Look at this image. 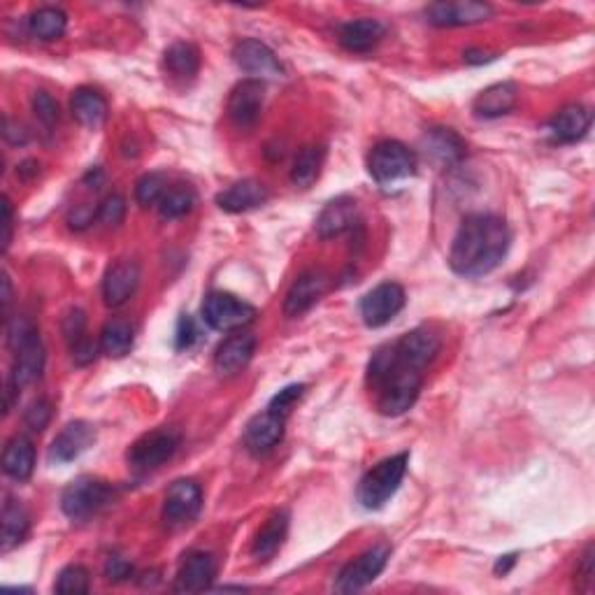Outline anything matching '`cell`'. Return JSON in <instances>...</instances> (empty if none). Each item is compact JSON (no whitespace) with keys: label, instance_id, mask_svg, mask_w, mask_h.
Wrapping results in <instances>:
<instances>
[{"label":"cell","instance_id":"39","mask_svg":"<svg viewBox=\"0 0 595 595\" xmlns=\"http://www.w3.org/2000/svg\"><path fill=\"white\" fill-rule=\"evenodd\" d=\"M124 214H126V200L117 196V193H114V196H107L103 203L98 205V219L107 226L121 224V221H124Z\"/></svg>","mask_w":595,"mask_h":595},{"label":"cell","instance_id":"41","mask_svg":"<svg viewBox=\"0 0 595 595\" xmlns=\"http://www.w3.org/2000/svg\"><path fill=\"white\" fill-rule=\"evenodd\" d=\"M303 391H305V386L303 384H291V386H286V389H282L277 393L275 398L270 400V410H275V412H279V414H284V417H289V412H291V407L298 403V398L303 396Z\"/></svg>","mask_w":595,"mask_h":595},{"label":"cell","instance_id":"17","mask_svg":"<svg viewBox=\"0 0 595 595\" xmlns=\"http://www.w3.org/2000/svg\"><path fill=\"white\" fill-rule=\"evenodd\" d=\"M426 17L435 26H470L493 17V7L486 3H433L426 7Z\"/></svg>","mask_w":595,"mask_h":595},{"label":"cell","instance_id":"8","mask_svg":"<svg viewBox=\"0 0 595 595\" xmlns=\"http://www.w3.org/2000/svg\"><path fill=\"white\" fill-rule=\"evenodd\" d=\"M405 307V289L396 282H384L361 300V317L368 328H382L396 319Z\"/></svg>","mask_w":595,"mask_h":595},{"label":"cell","instance_id":"26","mask_svg":"<svg viewBox=\"0 0 595 595\" xmlns=\"http://www.w3.org/2000/svg\"><path fill=\"white\" fill-rule=\"evenodd\" d=\"M35 470V447L24 435L12 437L3 451V472L14 482H26Z\"/></svg>","mask_w":595,"mask_h":595},{"label":"cell","instance_id":"7","mask_svg":"<svg viewBox=\"0 0 595 595\" xmlns=\"http://www.w3.org/2000/svg\"><path fill=\"white\" fill-rule=\"evenodd\" d=\"M391 549L386 544H377L368 551H363L361 556L349 561L340 570L338 579H335V591L340 593H356L365 589V586L375 582V579L382 575L386 563H389Z\"/></svg>","mask_w":595,"mask_h":595},{"label":"cell","instance_id":"10","mask_svg":"<svg viewBox=\"0 0 595 595\" xmlns=\"http://www.w3.org/2000/svg\"><path fill=\"white\" fill-rule=\"evenodd\" d=\"M263 100H265V84L261 80H242L228 96V117H231L233 126L247 128L256 126L258 117H261L263 110Z\"/></svg>","mask_w":595,"mask_h":595},{"label":"cell","instance_id":"24","mask_svg":"<svg viewBox=\"0 0 595 595\" xmlns=\"http://www.w3.org/2000/svg\"><path fill=\"white\" fill-rule=\"evenodd\" d=\"M519 100V89L512 82L493 84L489 89H484L472 103V110L479 119H498L503 114H510Z\"/></svg>","mask_w":595,"mask_h":595},{"label":"cell","instance_id":"12","mask_svg":"<svg viewBox=\"0 0 595 595\" xmlns=\"http://www.w3.org/2000/svg\"><path fill=\"white\" fill-rule=\"evenodd\" d=\"M440 347V338L428 328H414L391 344L398 361L414 370H424L428 363H433V358L440 354Z\"/></svg>","mask_w":595,"mask_h":595},{"label":"cell","instance_id":"28","mask_svg":"<svg viewBox=\"0 0 595 595\" xmlns=\"http://www.w3.org/2000/svg\"><path fill=\"white\" fill-rule=\"evenodd\" d=\"M356 221V203L351 198H338L324 207V212L317 219V233L321 238H338L344 231H349Z\"/></svg>","mask_w":595,"mask_h":595},{"label":"cell","instance_id":"48","mask_svg":"<svg viewBox=\"0 0 595 595\" xmlns=\"http://www.w3.org/2000/svg\"><path fill=\"white\" fill-rule=\"evenodd\" d=\"M3 249L7 252V247H10L12 242V203L10 198H3Z\"/></svg>","mask_w":595,"mask_h":595},{"label":"cell","instance_id":"32","mask_svg":"<svg viewBox=\"0 0 595 595\" xmlns=\"http://www.w3.org/2000/svg\"><path fill=\"white\" fill-rule=\"evenodd\" d=\"M166 68L177 80H193L200 70V52L191 42H175L166 52Z\"/></svg>","mask_w":595,"mask_h":595},{"label":"cell","instance_id":"23","mask_svg":"<svg viewBox=\"0 0 595 595\" xmlns=\"http://www.w3.org/2000/svg\"><path fill=\"white\" fill-rule=\"evenodd\" d=\"M424 152L437 166H456L465 159V142L451 128H430L424 138Z\"/></svg>","mask_w":595,"mask_h":595},{"label":"cell","instance_id":"29","mask_svg":"<svg viewBox=\"0 0 595 595\" xmlns=\"http://www.w3.org/2000/svg\"><path fill=\"white\" fill-rule=\"evenodd\" d=\"M70 110H73V117L80 121L82 126L98 128L107 117V100L100 91L82 86V89H77L73 93Z\"/></svg>","mask_w":595,"mask_h":595},{"label":"cell","instance_id":"40","mask_svg":"<svg viewBox=\"0 0 595 595\" xmlns=\"http://www.w3.org/2000/svg\"><path fill=\"white\" fill-rule=\"evenodd\" d=\"M595 565H593V544H589L584 551L582 561H579V568H577V591L582 593H593V584H595Z\"/></svg>","mask_w":595,"mask_h":595},{"label":"cell","instance_id":"47","mask_svg":"<svg viewBox=\"0 0 595 595\" xmlns=\"http://www.w3.org/2000/svg\"><path fill=\"white\" fill-rule=\"evenodd\" d=\"M93 217H98V210H93V207H89V205H82V207H77L73 214H70L68 221L73 228H84L91 224Z\"/></svg>","mask_w":595,"mask_h":595},{"label":"cell","instance_id":"27","mask_svg":"<svg viewBox=\"0 0 595 595\" xmlns=\"http://www.w3.org/2000/svg\"><path fill=\"white\" fill-rule=\"evenodd\" d=\"M286 535H289V512L277 510L265 521V526L258 530L256 540L252 544V554L256 561H270V558L282 549Z\"/></svg>","mask_w":595,"mask_h":595},{"label":"cell","instance_id":"13","mask_svg":"<svg viewBox=\"0 0 595 595\" xmlns=\"http://www.w3.org/2000/svg\"><path fill=\"white\" fill-rule=\"evenodd\" d=\"M326 291H328V277L324 272H317V270L305 272V275H300L296 282L291 284L289 293H286L284 314L289 319L303 317L305 312H310L312 307L324 298Z\"/></svg>","mask_w":595,"mask_h":595},{"label":"cell","instance_id":"46","mask_svg":"<svg viewBox=\"0 0 595 595\" xmlns=\"http://www.w3.org/2000/svg\"><path fill=\"white\" fill-rule=\"evenodd\" d=\"M73 356H75V363L77 365H86L91 363L93 358H96V344L91 340L82 338L77 344H73Z\"/></svg>","mask_w":595,"mask_h":595},{"label":"cell","instance_id":"30","mask_svg":"<svg viewBox=\"0 0 595 595\" xmlns=\"http://www.w3.org/2000/svg\"><path fill=\"white\" fill-rule=\"evenodd\" d=\"M28 528H31V516H28L26 507L19 500L7 498V503L3 505V535H0L3 551L19 547L26 540Z\"/></svg>","mask_w":595,"mask_h":595},{"label":"cell","instance_id":"34","mask_svg":"<svg viewBox=\"0 0 595 595\" xmlns=\"http://www.w3.org/2000/svg\"><path fill=\"white\" fill-rule=\"evenodd\" d=\"M324 159H326V152L324 147H305L303 152L296 156V163H293L291 168V182L293 186H298V189H307V186H312L317 182L321 166H324Z\"/></svg>","mask_w":595,"mask_h":595},{"label":"cell","instance_id":"16","mask_svg":"<svg viewBox=\"0 0 595 595\" xmlns=\"http://www.w3.org/2000/svg\"><path fill=\"white\" fill-rule=\"evenodd\" d=\"M93 442H96V428L89 421H73L54 437L52 447H49V461L59 465L75 461Z\"/></svg>","mask_w":595,"mask_h":595},{"label":"cell","instance_id":"11","mask_svg":"<svg viewBox=\"0 0 595 595\" xmlns=\"http://www.w3.org/2000/svg\"><path fill=\"white\" fill-rule=\"evenodd\" d=\"M203 507V491L193 479H177L166 493L163 503V519L168 526H184L193 521Z\"/></svg>","mask_w":595,"mask_h":595},{"label":"cell","instance_id":"1","mask_svg":"<svg viewBox=\"0 0 595 595\" xmlns=\"http://www.w3.org/2000/svg\"><path fill=\"white\" fill-rule=\"evenodd\" d=\"M512 233L496 214H468L451 242L449 265L461 277H484L505 261Z\"/></svg>","mask_w":595,"mask_h":595},{"label":"cell","instance_id":"44","mask_svg":"<svg viewBox=\"0 0 595 595\" xmlns=\"http://www.w3.org/2000/svg\"><path fill=\"white\" fill-rule=\"evenodd\" d=\"M133 575V565L126 561V558L121 556H110L105 563V577L110 579V582H124Z\"/></svg>","mask_w":595,"mask_h":595},{"label":"cell","instance_id":"33","mask_svg":"<svg viewBox=\"0 0 595 595\" xmlns=\"http://www.w3.org/2000/svg\"><path fill=\"white\" fill-rule=\"evenodd\" d=\"M133 340V326L124 319H112L100 333V349L110 358H124L133 349Z\"/></svg>","mask_w":595,"mask_h":595},{"label":"cell","instance_id":"20","mask_svg":"<svg viewBox=\"0 0 595 595\" xmlns=\"http://www.w3.org/2000/svg\"><path fill=\"white\" fill-rule=\"evenodd\" d=\"M256 354V335L235 333L221 342V347L214 354V368L219 375H238L242 368H247Z\"/></svg>","mask_w":595,"mask_h":595},{"label":"cell","instance_id":"31","mask_svg":"<svg viewBox=\"0 0 595 595\" xmlns=\"http://www.w3.org/2000/svg\"><path fill=\"white\" fill-rule=\"evenodd\" d=\"M68 28V17L61 7H40L35 10L31 17H28V31H31L33 38L42 42H52L63 38Z\"/></svg>","mask_w":595,"mask_h":595},{"label":"cell","instance_id":"9","mask_svg":"<svg viewBox=\"0 0 595 595\" xmlns=\"http://www.w3.org/2000/svg\"><path fill=\"white\" fill-rule=\"evenodd\" d=\"M233 59L240 70L252 75V80H275L284 75V66L279 63L277 54L261 40L245 38L233 47Z\"/></svg>","mask_w":595,"mask_h":595},{"label":"cell","instance_id":"2","mask_svg":"<svg viewBox=\"0 0 595 595\" xmlns=\"http://www.w3.org/2000/svg\"><path fill=\"white\" fill-rule=\"evenodd\" d=\"M407 465H410V454H396L384 458L375 468L365 472L356 491V500L361 503V507H365V510H382L396 496L400 484H403Z\"/></svg>","mask_w":595,"mask_h":595},{"label":"cell","instance_id":"21","mask_svg":"<svg viewBox=\"0 0 595 595\" xmlns=\"http://www.w3.org/2000/svg\"><path fill=\"white\" fill-rule=\"evenodd\" d=\"M593 121V114L589 107L584 105H568L561 112H556V117L549 121L547 131L551 140L561 142V145H572V142L582 140L589 133Z\"/></svg>","mask_w":595,"mask_h":595},{"label":"cell","instance_id":"43","mask_svg":"<svg viewBox=\"0 0 595 595\" xmlns=\"http://www.w3.org/2000/svg\"><path fill=\"white\" fill-rule=\"evenodd\" d=\"M84 326H86V319H84L82 310L68 312V317L63 319V335H66L70 347L84 338Z\"/></svg>","mask_w":595,"mask_h":595},{"label":"cell","instance_id":"19","mask_svg":"<svg viewBox=\"0 0 595 595\" xmlns=\"http://www.w3.org/2000/svg\"><path fill=\"white\" fill-rule=\"evenodd\" d=\"M140 284V265L135 261H117L110 265L103 279V298L105 305L121 307L128 298L133 296Z\"/></svg>","mask_w":595,"mask_h":595},{"label":"cell","instance_id":"45","mask_svg":"<svg viewBox=\"0 0 595 595\" xmlns=\"http://www.w3.org/2000/svg\"><path fill=\"white\" fill-rule=\"evenodd\" d=\"M198 338L196 324H193L191 317H182L177 326V349H189Z\"/></svg>","mask_w":595,"mask_h":595},{"label":"cell","instance_id":"22","mask_svg":"<svg viewBox=\"0 0 595 595\" xmlns=\"http://www.w3.org/2000/svg\"><path fill=\"white\" fill-rule=\"evenodd\" d=\"M268 198L270 193L261 182H256V179H242V182H235L219 193L217 205L224 212L240 214L265 205L268 203Z\"/></svg>","mask_w":595,"mask_h":595},{"label":"cell","instance_id":"3","mask_svg":"<svg viewBox=\"0 0 595 595\" xmlns=\"http://www.w3.org/2000/svg\"><path fill=\"white\" fill-rule=\"evenodd\" d=\"M368 170L379 186H391L417 172V154L398 140H384L372 147Z\"/></svg>","mask_w":595,"mask_h":595},{"label":"cell","instance_id":"5","mask_svg":"<svg viewBox=\"0 0 595 595\" xmlns=\"http://www.w3.org/2000/svg\"><path fill=\"white\" fill-rule=\"evenodd\" d=\"M182 435L175 428H156L152 433L138 437L128 449V465L138 472H149L161 468L177 454Z\"/></svg>","mask_w":595,"mask_h":595},{"label":"cell","instance_id":"14","mask_svg":"<svg viewBox=\"0 0 595 595\" xmlns=\"http://www.w3.org/2000/svg\"><path fill=\"white\" fill-rule=\"evenodd\" d=\"M284 426H286V417L275 410H265L261 414L249 421L247 430H245V447L252 451L254 456H263L268 454L282 442L284 437Z\"/></svg>","mask_w":595,"mask_h":595},{"label":"cell","instance_id":"38","mask_svg":"<svg viewBox=\"0 0 595 595\" xmlns=\"http://www.w3.org/2000/svg\"><path fill=\"white\" fill-rule=\"evenodd\" d=\"M33 112H35V117H38L42 124L45 126H49L52 128L56 121H59V103H56V100L49 96L47 91H35V96H33Z\"/></svg>","mask_w":595,"mask_h":595},{"label":"cell","instance_id":"25","mask_svg":"<svg viewBox=\"0 0 595 595\" xmlns=\"http://www.w3.org/2000/svg\"><path fill=\"white\" fill-rule=\"evenodd\" d=\"M384 24L377 19H354V21H347V24L340 26L338 31V38L342 42L344 49H349V52H358V54H365L370 52L372 47H377V42L384 38Z\"/></svg>","mask_w":595,"mask_h":595},{"label":"cell","instance_id":"4","mask_svg":"<svg viewBox=\"0 0 595 595\" xmlns=\"http://www.w3.org/2000/svg\"><path fill=\"white\" fill-rule=\"evenodd\" d=\"M114 500V489L107 482L91 477H80L61 496V510L73 521H86L105 510Z\"/></svg>","mask_w":595,"mask_h":595},{"label":"cell","instance_id":"36","mask_svg":"<svg viewBox=\"0 0 595 595\" xmlns=\"http://www.w3.org/2000/svg\"><path fill=\"white\" fill-rule=\"evenodd\" d=\"M54 591L59 595H86L91 591V577L84 565H68L56 577Z\"/></svg>","mask_w":595,"mask_h":595},{"label":"cell","instance_id":"49","mask_svg":"<svg viewBox=\"0 0 595 595\" xmlns=\"http://www.w3.org/2000/svg\"><path fill=\"white\" fill-rule=\"evenodd\" d=\"M514 563H516V556H514V554H512V556H503V558H500V561H498V565H496V572H503V575H505V572L510 570Z\"/></svg>","mask_w":595,"mask_h":595},{"label":"cell","instance_id":"37","mask_svg":"<svg viewBox=\"0 0 595 595\" xmlns=\"http://www.w3.org/2000/svg\"><path fill=\"white\" fill-rule=\"evenodd\" d=\"M166 191V175H161V172H149V175L140 177L138 184H135V200H138L142 207L159 205Z\"/></svg>","mask_w":595,"mask_h":595},{"label":"cell","instance_id":"15","mask_svg":"<svg viewBox=\"0 0 595 595\" xmlns=\"http://www.w3.org/2000/svg\"><path fill=\"white\" fill-rule=\"evenodd\" d=\"M217 575V561L207 551H191L179 565L175 577L177 593H200L212 586V579Z\"/></svg>","mask_w":595,"mask_h":595},{"label":"cell","instance_id":"35","mask_svg":"<svg viewBox=\"0 0 595 595\" xmlns=\"http://www.w3.org/2000/svg\"><path fill=\"white\" fill-rule=\"evenodd\" d=\"M196 205V191L191 186H172L166 193H163L161 203H159V212L163 219H179L184 214H189Z\"/></svg>","mask_w":595,"mask_h":595},{"label":"cell","instance_id":"18","mask_svg":"<svg viewBox=\"0 0 595 595\" xmlns=\"http://www.w3.org/2000/svg\"><path fill=\"white\" fill-rule=\"evenodd\" d=\"M14 354V368H12V377L10 384H7V400L14 391L24 389L31 382H35L42 375V368H45V347H42L40 335L38 338L28 340L26 344H21Z\"/></svg>","mask_w":595,"mask_h":595},{"label":"cell","instance_id":"6","mask_svg":"<svg viewBox=\"0 0 595 595\" xmlns=\"http://www.w3.org/2000/svg\"><path fill=\"white\" fill-rule=\"evenodd\" d=\"M256 319V307L233 293L212 291L203 303V321L214 331H242Z\"/></svg>","mask_w":595,"mask_h":595},{"label":"cell","instance_id":"42","mask_svg":"<svg viewBox=\"0 0 595 595\" xmlns=\"http://www.w3.org/2000/svg\"><path fill=\"white\" fill-rule=\"evenodd\" d=\"M49 419H52V405H49L47 400H35V403L26 410V426L35 430V433L45 430Z\"/></svg>","mask_w":595,"mask_h":595}]
</instances>
